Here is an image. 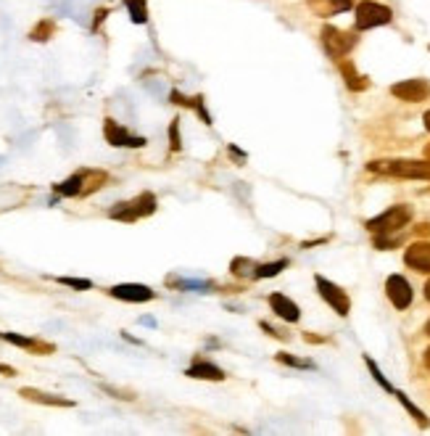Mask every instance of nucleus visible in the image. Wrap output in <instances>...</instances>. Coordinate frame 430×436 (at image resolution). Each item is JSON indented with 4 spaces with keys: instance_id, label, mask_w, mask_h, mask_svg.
<instances>
[{
    "instance_id": "nucleus-1",
    "label": "nucleus",
    "mask_w": 430,
    "mask_h": 436,
    "mask_svg": "<svg viewBox=\"0 0 430 436\" xmlns=\"http://www.w3.org/2000/svg\"><path fill=\"white\" fill-rule=\"evenodd\" d=\"M370 172L391 174V177H404V180H430V159H383V162H370Z\"/></svg>"
},
{
    "instance_id": "nucleus-2",
    "label": "nucleus",
    "mask_w": 430,
    "mask_h": 436,
    "mask_svg": "<svg viewBox=\"0 0 430 436\" xmlns=\"http://www.w3.org/2000/svg\"><path fill=\"white\" fill-rule=\"evenodd\" d=\"M156 196L153 194H140L135 196V199H130V201H122L116 203V206H111L108 209V217L111 220H119V223H137V220H143V217H151L153 212H156Z\"/></svg>"
},
{
    "instance_id": "nucleus-3",
    "label": "nucleus",
    "mask_w": 430,
    "mask_h": 436,
    "mask_svg": "<svg viewBox=\"0 0 430 436\" xmlns=\"http://www.w3.org/2000/svg\"><path fill=\"white\" fill-rule=\"evenodd\" d=\"M409 220H412V209L409 206H404V203H399V206H391V209H385L383 214L373 217V220L367 223V230L375 233V235H388V233H396V230H402V228H407Z\"/></svg>"
},
{
    "instance_id": "nucleus-4",
    "label": "nucleus",
    "mask_w": 430,
    "mask_h": 436,
    "mask_svg": "<svg viewBox=\"0 0 430 436\" xmlns=\"http://www.w3.org/2000/svg\"><path fill=\"white\" fill-rule=\"evenodd\" d=\"M393 19V11L388 6H380V3H373V0H364L356 6V29H373V27H383Z\"/></svg>"
},
{
    "instance_id": "nucleus-5",
    "label": "nucleus",
    "mask_w": 430,
    "mask_h": 436,
    "mask_svg": "<svg viewBox=\"0 0 430 436\" xmlns=\"http://www.w3.org/2000/svg\"><path fill=\"white\" fill-rule=\"evenodd\" d=\"M322 45H325V50L335 61H341L356 45V38L351 32H344V29L338 27H325L322 29Z\"/></svg>"
},
{
    "instance_id": "nucleus-6",
    "label": "nucleus",
    "mask_w": 430,
    "mask_h": 436,
    "mask_svg": "<svg viewBox=\"0 0 430 436\" xmlns=\"http://www.w3.org/2000/svg\"><path fill=\"white\" fill-rule=\"evenodd\" d=\"M317 283V291H319V296L333 307L341 318H346L349 315V310H351V301H349V296H346V291L341 289V286H335V283H330L327 278H322V275H317L315 278Z\"/></svg>"
},
{
    "instance_id": "nucleus-7",
    "label": "nucleus",
    "mask_w": 430,
    "mask_h": 436,
    "mask_svg": "<svg viewBox=\"0 0 430 436\" xmlns=\"http://www.w3.org/2000/svg\"><path fill=\"white\" fill-rule=\"evenodd\" d=\"M103 138L116 148H143L145 138L143 135H132L125 125H119L114 119H106L103 122Z\"/></svg>"
},
{
    "instance_id": "nucleus-8",
    "label": "nucleus",
    "mask_w": 430,
    "mask_h": 436,
    "mask_svg": "<svg viewBox=\"0 0 430 436\" xmlns=\"http://www.w3.org/2000/svg\"><path fill=\"white\" fill-rule=\"evenodd\" d=\"M108 294L119 301H132V304H143V301H151L156 296V291L143 286V283H119V286H111Z\"/></svg>"
},
{
    "instance_id": "nucleus-9",
    "label": "nucleus",
    "mask_w": 430,
    "mask_h": 436,
    "mask_svg": "<svg viewBox=\"0 0 430 436\" xmlns=\"http://www.w3.org/2000/svg\"><path fill=\"white\" fill-rule=\"evenodd\" d=\"M391 93L399 101H407V104H420L430 96V85L425 79H404V82H396L391 87Z\"/></svg>"
},
{
    "instance_id": "nucleus-10",
    "label": "nucleus",
    "mask_w": 430,
    "mask_h": 436,
    "mask_svg": "<svg viewBox=\"0 0 430 436\" xmlns=\"http://www.w3.org/2000/svg\"><path fill=\"white\" fill-rule=\"evenodd\" d=\"M385 294H388V299L396 310H407L412 304V286L404 275H391L385 281Z\"/></svg>"
},
{
    "instance_id": "nucleus-11",
    "label": "nucleus",
    "mask_w": 430,
    "mask_h": 436,
    "mask_svg": "<svg viewBox=\"0 0 430 436\" xmlns=\"http://www.w3.org/2000/svg\"><path fill=\"white\" fill-rule=\"evenodd\" d=\"M404 262L409 264L412 270L417 272H428L430 275V241H414L404 252Z\"/></svg>"
},
{
    "instance_id": "nucleus-12",
    "label": "nucleus",
    "mask_w": 430,
    "mask_h": 436,
    "mask_svg": "<svg viewBox=\"0 0 430 436\" xmlns=\"http://www.w3.org/2000/svg\"><path fill=\"white\" fill-rule=\"evenodd\" d=\"M0 339L13 344V347H21L32 352V354H53L56 347L48 344V341H40V339H32V336H21V333H0Z\"/></svg>"
},
{
    "instance_id": "nucleus-13",
    "label": "nucleus",
    "mask_w": 430,
    "mask_h": 436,
    "mask_svg": "<svg viewBox=\"0 0 430 436\" xmlns=\"http://www.w3.org/2000/svg\"><path fill=\"white\" fill-rule=\"evenodd\" d=\"M269 307H272V312L280 320H285V323H298L301 320L298 304L293 299H288L285 294H269Z\"/></svg>"
},
{
    "instance_id": "nucleus-14",
    "label": "nucleus",
    "mask_w": 430,
    "mask_h": 436,
    "mask_svg": "<svg viewBox=\"0 0 430 436\" xmlns=\"http://www.w3.org/2000/svg\"><path fill=\"white\" fill-rule=\"evenodd\" d=\"M306 6H309V11H312L315 16L327 19V16H335V13L349 11L354 6V0H306Z\"/></svg>"
},
{
    "instance_id": "nucleus-15",
    "label": "nucleus",
    "mask_w": 430,
    "mask_h": 436,
    "mask_svg": "<svg viewBox=\"0 0 430 436\" xmlns=\"http://www.w3.org/2000/svg\"><path fill=\"white\" fill-rule=\"evenodd\" d=\"M185 376L188 378H201V381H225V370L217 368V365L209 362V359L196 357L191 368L185 370Z\"/></svg>"
},
{
    "instance_id": "nucleus-16",
    "label": "nucleus",
    "mask_w": 430,
    "mask_h": 436,
    "mask_svg": "<svg viewBox=\"0 0 430 436\" xmlns=\"http://www.w3.org/2000/svg\"><path fill=\"white\" fill-rule=\"evenodd\" d=\"M19 394L29 402H38V405H48V407H74V402L67 397H58V394H48V391H40V389L24 386L19 389Z\"/></svg>"
},
{
    "instance_id": "nucleus-17",
    "label": "nucleus",
    "mask_w": 430,
    "mask_h": 436,
    "mask_svg": "<svg viewBox=\"0 0 430 436\" xmlns=\"http://www.w3.org/2000/svg\"><path fill=\"white\" fill-rule=\"evenodd\" d=\"M85 172L87 169H79V172H74L72 177H67V180H61L58 185H53V191H56L58 199H79L82 183H85Z\"/></svg>"
},
{
    "instance_id": "nucleus-18",
    "label": "nucleus",
    "mask_w": 430,
    "mask_h": 436,
    "mask_svg": "<svg viewBox=\"0 0 430 436\" xmlns=\"http://www.w3.org/2000/svg\"><path fill=\"white\" fill-rule=\"evenodd\" d=\"M106 183H108V174H106L103 169H87L79 199H85V196H90V194H96V191H101V188H103Z\"/></svg>"
},
{
    "instance_id": "nucleus-19",
    "label": "nucleus",
    "mask_w": 430,
    "mask_h": 436,
    "mask_svg": "<svg viewBox=\"0 0 430 436\" xmlns=\"http://www.w3.org/2000/svg\"><path fill=\"white\" fill-rule=\"evenodd\" d=\"M288 267V259H278V262H267V264H256V270H254V278L261 281V278H275L280 272Z\"/></svg>"
},
{
    "instance_id": "nucleus-20",
    "label": "nucleus",
    "mask_w": 430,
    "mask_h": 436,
    "mask_svg": "<svg viewBox=\"0 0 430 436\" xmlns=\"http://www.w3.org/2000/svg\"><path fill=\"white\" fill-rule=\"evenodd\" d=\"M130 11V19L135 24H145L148 21V6H145V0H122Z\"/></svg>"
},
{
    "instance_id": "nucleus-21",
    "label": "nucleus",
    "mask_w": 430,
    "mask_h": 436,
    "mask_svg": "<svg viewBox=\"0 0 430 436\" xmlns=\"http://www.w3.org/2000/svg\"><path fill=\"white\" fill-rule=\"evenodd\" d=\"M393 397H396V399H399V402H402L404 407H407V413H409V415L414 418V420H417V423H420L422 428L428 426V418H425V413H422V410H420V407H417V405H412L407 394H402V391H396V389H393Z\"/></svg>"
},
{
    "instance_id": "nucleus-22",
    "label": "nucleus",
    "mask_w": 430,
    "mask_h": 436,
    "mask_svg": "<svg viewBox=\"0 0 430 436\" xmlns=\"http://www.w3.org/2000/svg\"><path fill=\"white\" fill-rule=\"evenodd\" d=\"M338 64H341V72H344V77H346V85L351 87V90H364V87H367V79L359 77L351 64H346V61H338Z\"/></svg>"
},
{
    "instance_id": "nucleus-23",
    "label": "nucleus",
    "mask_w": 430,
    "mask_h": 436,
    "mask_svg": "<svg viewBox=\"0 0 430 436\" xmlns=\"http://www.w3.org/2000/svg\"><path fill=\"white\" fill-rule=\"evenodd\" d=\"M230 270H232V275H235V278H254V270H256V262H251V259H243V257H238V259H232V264H230Z\"/></svg>"
},
{
    "instance_id": "nucleus-24",
    "label": "nucleus",
    "mask_w": 430,
    "mask_h": 436,
    "mask_svg": "<svg viewBox=\"0 0 430 436\" xmlns=\"http://www.w3.org/2000/svg\"><path fill=\"white\" fill-rule=\"evenodd\" d=\"M53 32H56V24H53L50 19H43V21L38 24V27L29 32V38L38 40V43H43V40H48L50 35H53Z\"/></svg>"
},
{
    "instance_id": "nucleus-25",
    "label": "nucleus",
    "mask_w": 430,
    "mask_h": 436,
    "mask_svg": "<svg viewBox=\"0 0 430 436\" xmlns=\"http://www.w3.org/2000/svg\"><path fill=\"white\" fill-rule=\"evenodd\" d=\"M56 283L69 286V289H74V291H90L93 289V281H87V278H69V275H64V278H56Z\"/></svg>"
},
{
    "instance_id": "nucleus-26",
    "label": "nucleus",
    "mask_w": 430,
    "mask_h": 436,
    "mask_svg": "<svg viewBox=\"0 0 430 436\" xmlns=\"http://www.w3.org/2000/svg\"><path fill=\"white\" fill-rule=\"evenodd\" d=\"M278 362H283V365H290V368H315L309 359L290 357V354H285V352H280V354H278Z\"/></svg>"
},
{
    "instance_id": "nucleus-27",
    "label": "nucleus",
    "mask_w": 430,
    "mask_h": 436,
    "mask_svg": "<svg viewBox=\"0 0 430 436\" xmlns=\"http://www.w3.org/2000/svg\"><path fill=\"white\" fill-rule=\"evenodd\" d=\"M364 362H367V368H370V373H373V376H375V381H378V384H380V386L385 389V391H391V394H393V386H391V384H388V381H385V376H383L380 370H378V365H375V362H373V357H364Z\"/></svg>"
},
{
    "instance_id": "nucleus-28",
    "label": "nucleus",
    "mask_w": 430,
    "mask_h": 436,
    "mask_svg": "<svg viewBox=\"0 0 430 436\" xmlns=\"http://www.w3.org/2000/svg\"><path fill=\"white\" fill-rule=\"evenodd\" d=\"M169 140H172V151H180V119H174L169 125Z\"/></svg>"
},
{
    "instance_id": "nucleus-29",
    "label": "nucleus",
    "mask_w": 430,
    "mask_h": 436,
    "mask_svg": "<svg viewBox=\"0 0 430 436\" xmlns=\"http://www.w3.org/2000/svg\"><path fill=\"white\" fill-rule=\"evenodd\" d=\"M417 235H430V223H425V225H417Z\"/></svg>"
},
{
    "instance_id": "nucleus-30",
    "label": "nucleus",
    "mask_w": 430,
    "mask_h": 436,
    "mask_svg": "<svg viewBox=\"0 0 430 436\" xmlns=\"http://www.w3.org/2000/svg\"><path fill=\"white\" fill-rule=\"evenodd\" d=\"M0 373H6V376H16V370L9 368V365H0Z\"/></svg>"
},
{
    "instance_id": "nucleus-31",
    "label": "nucleus",
    "mask_w": 430,
    "mask_h": 436,
    "mask_svg": "<svg viewBox=\"0 0 430 436\" xmlns=\"http://www.w3.org/2000/svg\"><path fill=\"white\" fill-rule=\"evenodd\" d=\"M422 122H425V130H428V133H430V111H428V114H425V116H422Z\"/></svg>"
},
{
    "instance_id": "nucleus-32",
    "label": "nucleus",
    "mask_w": 430,
    "mask_h": 436,
    "mask_svg": "<svg viewBox=\"0 0 430 436\" xmlns=\"http://www.w3.org/2000/svg\"><path fill=\"white\" fill-rule=\"evenodd\" d=\"M425 365H428V370H430V347L425 349Z\"/></svg>"
},
{
    "instance_id": "nucleus-33",
    "label": "nucleus",
    "mask_w": 430,
    "mask_h": 436,
    "mask_svg": "<svg viewBox=\"0 0 430 436\" xmlns=\"http://www.w3.org/2000/svg\"><path fill=\"white\" fill-rule=\"evenodd\" d=\"M425 299H428V301H430V281H428V283H425Z\"/></svg>"
},
{
    "instance_id": "nucleus-34",
    "label": "nucleus",
    "mask_w": 430,
    "mask_h": 436,
    "mask_svg": "<svg viewBox=\"0 0 430 436\" xmlns=\"http://www.w3.org/2000/svg\"><path fill=\"white\" fill-rule=\"evenodd\" d=\"M425 159H430V143L425 145Z\"/></svg>"
},
{
    "instance_id": "nucleus-35",
    "label": "nucleus",
    "mask_w": 430,
    "mask_h": 436,
    "mask_svg": "<svg viewBox=\"0 0 430 436\" xmlns=\"http://www.w3.org/2000/svg\"><path fill=\"white\" fill-rule=\"evenodd\" d=\"M425 333H428V336H430V320H428V325H425Z\"/></svg>"
}]
</instances>
